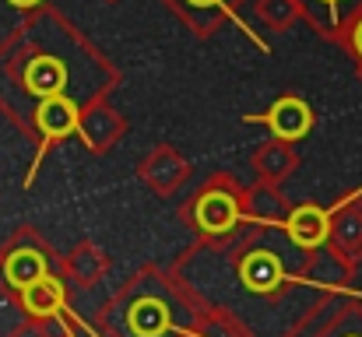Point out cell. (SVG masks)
Segmentation results:
<instances>
[{"label": "cell", "instance_id": "6da1fadb", "mask_svg": "<svg viewBox=\"0 0 362 337\" xmlns=\"http://www.w3.org/2000/svg\"><path fill=\"white\" fill-rule=\"evenodd\" d=\"M35 123H39V130H42V151H46V148H49V141L74 134V130H78V123H81V116H78V106L60 92V95H49V99H42V102H39ZM42 151L35 155V165H39ZM35 165H32V169H35Z\"/></svg>", "mask_w": 362, "mask_h": 337}, {"label": "cell", "instance_id": "7a4b0ae2", "mask_svg": "<svg viewBox=\"0 0 362 337\" xmlns=\"http://www.w3.org/2000/svg\"><path fill=\"white\" fill-rule=\"evenodd\" d=\"M264 119H267V126L274 130V137H281V141H296V137H303V134L313 126V112H310L306 102H299V99H281V102H274Z\"/></svg>", "mask_w": 362, "mask_h": 337}, {"label": "cell", "instance_id": "3957f363", "mask_svg": "<svg viewBox=\"0 0 362 337\" xmlns=\"http://www.w3.org/2000/svg\"><path fill=\"white\" fill-rule=\"evenodd\" d=\"M327 232H331V225H327V211H320V208H313V204L296 208V211H292V218H288V235H292L303 249L320 246V242L327 239Z\"/></svg>", "mask_w": 362, "mask_h": 337}, {"label": "cell", "instance_id": "277c9868", "mask_svg": "<svg viewBox=\"0 0 362 337\" xmlns=\"http://www.w3.org/2000/svg\"><path fill=\"white\" fill-rule=\"evenodd\" d=\"M25 85H28L32 95L49 99V95H60V92H64V85H67V71H64L60 60H53V57H39V60L28 64V71H25Z\"/></svg>", "mask_w": 362, "mask_h": 337}, {"label": "cell", "instance_id": "5b68a950", "mask_svg": "<svg viewBox=\"0 0 362 337\" xmlns=\"http://www.w3.org/2000/svg\"><path fill=\"white\" fill-rule=\"evenodd\" d=\"M240 274H243V281H246L250 288H257V292H271V288L281 281V264H278L274 253H250V256L243 260Z\"/></svg>", "mask_w": 362, "mask_h": 337}, {"label": "cell", "instance_id": "8992f818", "mask_svg": "<svg viewBox=\"0 0 362 337\" xmlns=\"http://www.w3.org/2000/svg\"><path fill=\"white\" fill-rule=\"evenodd\" d=\"M21 295H25V309L35 313V317H49V313H57L64 306V292H60V285L53 278H39L35 285L21 288Z\"/></svg>", "mask_w": 362, "mask_h": 337}, {"label": "cell", "instance_id": "52a82bcc", "mask_svg": "<svg viewBox=\"0 0 362 337\" xmlns=\"http://www.w3.org/2000/svg\"><path fill=\"white\" fill-rule=\"evenodd\" d=\"M197 222L204 225L208 232H226L229 225L236 222V204L226 194H208L197 204Z\"/></svg>", "mask_w": 362, "mask_h": 337}, {"label": "cell", "instance_id": "ba28073f", "mask_svg": "<svg viewBox=\"0 0 362 337\" xmlns=\"http://www.w3.org/2000/svg\"><path fill=\"white\" fill-rule=\"evenodd\" d=\"M169 327V313L162 302H137L130 313V331L137 337H155Z\"/></svg>", "mask_w": 362, "mask_h": 337}, {"label": "cell", "instance_id": "9c48e42d", "mask_svg": "<svg viewBox=\"0 0 362 337\" xmlns=\"http://www.w3.org/2000/svg\"><path fill=\"white\" fill-rule=\"evenodd\" d=\"M7 278L14 288H28L35 285L39 278H46V267H42V256L39 253H14L7 260Z\"/></svg>", "mask_w": 362, "mask_h": 337}, {"label": "cell", "instance_id": "30bf717a", "mask_svg": "<svg viewBox=\"0 0 362 337\" xmlns=\"http://www.w3.org/2000/svg\"><path fill=\"white\" fill-rule=\"evenodd\" d=\"M356 49L362 53V21H359V28H356Z\"/></svg>", "mask_w": 362, "mask_h": 337}, {"label": "cell", "instance_id": "8fae6325", "mask_svg": "<svg viewBox=\"0 0 362 337\" xmlns=\"http://www.w3.org/2000/svg\"><path fill=\"white\" fill-rule=\"evenodd\" d=\"M11 4H18V7H32V4H39V0H11Z\"/></svg>", "mask_w": 362, "mask_h": 337}, {"label": "cell", "instance_id": "7c38bea8", "mask_svg": "<svg viewBox=\"0 0 362 337\" xmlns=\"http://www.w3.org/2000/svg\"><path fill=\"white\" fill-rule=\"evenodd\" d=\"M190 4H197V7H204V4H218V0H190Z\"/></svg>", "mask_w": 362, "mask_h": 337}, {"label": "cell", "instance_id": "4fadbf2b", "mask_svg": "<svg viewBox=\"0 0 362 337\" xmlns=\"http://www.w3.org/2000/svg\"><path fill=\"white\" fill-rule=\"evenodd\" d=\"M327 4H338V0H327Z\"/></svg>", "mask_w": 362, "mask_h": 337}]
</instances>
